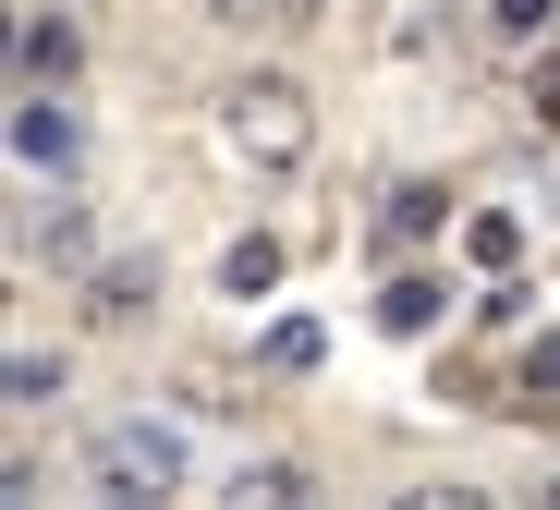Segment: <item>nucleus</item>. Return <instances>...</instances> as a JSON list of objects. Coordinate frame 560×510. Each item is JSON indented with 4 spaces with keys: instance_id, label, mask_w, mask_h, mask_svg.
Masks as SVG:
<instances>
[{
    "instance_id": "2",
    "label": "nucleus",
    "mask_w": 560,
    "mask_h": 510,
    "mask_svg": "<svg viewBox=\"0 0 560 510\" xmlns=\"http://www.w3.org/2000/svg\"><path fill=\"white\" fill-rule=\"evenodd\" d=\"M85 486L98 498H183L196 486V450H183V426H159V414H122V426L85 438Z\"/></svg>"
},
{
    "instance_id": "3",
    "label": "nucleus",
    "mask_w": 560,
    "mask_h": 510,
    "mask_svg": "<svg viewBox=\"0 0 560 510\" xmlns=\"http://www.w3.org/2000/svg\"><path fill=\"white\" fill-rule=\"evenodd\" d=\"M13 158H25V170H49V182H73L85 122H73V97H61V85H25V97H13Z\"/></svg>"
},
{
    "instance_id": "1",
    "label": "nucleus",
    "mask_w": 560,
    "mask_h": 510,
    "mask_svg": "<svg viewBox=\"0 0 560 510\" xmlns=\"http://www.w3.org/2000/svg\"><path fill=\"white\" fill-rule=\"evenodd\" d=\"M220 146H232L256 182H293V170L317 158V97H305L293 73H232V85H220Z\"/></svg>"
},
{
    "instance_id": "7",
    "label": "nucleus",
    "mask_w": 560,
    "mask_h": 510,
    "mask_svg": "<svg viewBox=\"0 0 560 510\" xmlns=\"http://www.w3.org/2000/svg\"><path fill=\"white\" fill-rule=\"evenodd\" d=\"M196 13H208L220 37H293V25L329 13V0H196Z\"/></svg>"
},
{
    "instance_id": "9",
    "label": "nucleus",
    "mask_w": 560,
    "mask_h": 510,
    "mask_svg": "<svg viewBox=\"0 0 560 510\" xmlns=\"http://www.w3.org/2000/svg\"><path fill=\"white\" fill-rule=\"evenodd\" d=\"M61 353H37V341H13V414H49V401H61Z\"/></svg>"
},
{
    "instance_id": "13",
    "label": "nucleus",
    "mask_w": 560,
    "mask_h": 510,
    "mask_svg": "<svg viewBox=\"0 0 560 510\" xmlns=\"http://www.w3.org/2000/svg\"><path fill=\"white\" fill-rule=\"evenodd\" d=\"M439 207H451L439 182H402V194H390V232H439Z\"/></svg>"
},
{
    "instance_id": "6",
    "label": "nucleus",
    "mask_w": 560,
    "mask_h": 510,
    "mask_svg": "<svg viewBox=\"0 0 560 510\" xmlns=\"http://www.w3.org/2000/svg\"><path fill=\"white\" fill-rule=\"evenodd\" d=\"M73 61H85L73 13H25V25H13V73H25V85H73Z\"/></svg>"
},
{
    "instance_id": "12",
    "label": "nucleus",
    "mask_w": 560,
    "mask_h": 510,
    "mask_svg": "<svg viewBox=\"0 0 560 510\" xmlns=\"http://www.w3.org/2000/svg\"><path fill=\"white\" fill-rule=\"evenodd\" d=\"M390 49H402V61H451V49H463V25H451V13H402V25H390Z\"/></svg>"
},
{
    "instance_id": "11",
    "label": "nucleus",
    "mask_w": 560,
    "mask_h": 510,
    "mask_svg": "<svg viewBox=\"0 0 560 510\" xmlns=\"http://www.w3.org/2000/svg\"><path fill=\"white\" fill-rule=\"evenodd\" d=\"M378 329H402V341L439 329V280H390V292H378Z\"/></svg>"
},
{
    "instance_id": "14",
    "label": "nucleus",
    "mask_w": 560,
    "mask_h": 510,
    "mask_svg": "<svg viewBox=\"0 0 560 510\" xmlns=\"http://www.w3.org/2000/svg\"><path fill=\"white\" fill-rule=\"evenodd\" d=\"M524 498H548V510H560V474H536V486H524Z\"/></svg>"
},
{
    "instance_id": "10",
    "label": "nucleus",
    "mask_w": 560,
    "mask_h": 510,
    "mask_svg": "<svg viewBox=\"0 0 560 510\" xmlns=\"http://www.w3.org/2000/svg\"><path fill=\"white\" fill-rule=\"evenodd\" d=\"M268 280H280V244H268V232H244V244L220 256V292H232V304H256Z\"/></svg>"
},
{
    "instance_id": "5",
    "label": "nucleus",
    "mask_w": 560,
    "mask_h": 510,
    "mask_svg": "<svg viewBox=\"0 0 560 510\" xmlns=\"http://www.w3.org/2000/svg\"><path fill=\"white\" fill-rule=\"evenodd\" d=\"M147 304H159V256H110V268H85V329H147Z\"/></svg>"
},
{
    "instance_id": "4",
    "label": "nucleus",
    "mask_w": 560,
    "mask_h": 510,
    "mask_svg": "<svg viewBox=\"0 0 560 510\" xmlns=\"http://www.w3.org/2000/svg\"><path fill=\"white\" fill-rule=\"evenodd\" d=\"M85 244H98V220H85V194H73V182H49L37 207L13 220V256H25V268H85Z\"/></svg>"
},
{
    "instance_id": "8",
    "label": "nucleus",
    "mask_w": 560,
    "mask_h": 510,
    "mask_svg": "<svg viewBox=\"0 0 560 510\" xmlns=\"http://www.w3.org/2000/svg\"><path fill=\"white\" fill-rule=\"evenodd\" d=\"M232 498H256V510H293V498H317V474H305L293 450H256V462H232Z\"/></svg>"
}]
</instances>
